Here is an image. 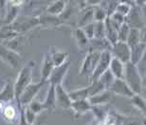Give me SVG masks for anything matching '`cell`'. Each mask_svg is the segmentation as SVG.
<instances>
[{
    "instance_id": "4dcf8cb0",
    "label": "cell",
    "mask_w": 146,
    "mask_h": 125,
    "mask_svg": "<svg viewBox=\"0 0 146 125\" xmlns=\"http://www.w3.org/2000/svg\"><path fill=\"white\" fill-rule=\"evenodd\" d=\"M68 95H69V97H70L72 101H78V100H84V99H88L89 98L87 86L70 91L68 93Z\"/></svg>"
},
{
    "instance_id": "ac0fdd59",
    "label": "cell",
    "mask_w": 146,
    "mask_h": 125,
    "mask_svg": "<svg viewBox=\"0 0 146 125\" xmlns=\"http://www.w3.org/2000/svg\"><path fill=\"white\" fill-rule=\"evenodd\" d=\"M104 28H106L104 36H106V39L112 46L114 43L118 41V30L112 25L108 16L104 20Z\"/></svg>"
},
{
    "instance_id": "7bdbcfd3",
    "label": "cell",
    "mask_w": 146,
    "mask_h": 125,
    "mask_svg": "<svg viewBox=\"0 0 146 125\" xmlns=\"http://www.w3.org/2000/svg\"><path fill=\"white\" fill-rule=\"evenodd\" d=\"M145 1L146 0H134V2H135V5L139 6V7H144L145 6Z\"/></svg>"
},
{
    "instance_id": "d4e9b609",
    "label": "cell",
    "mask_w": 146,
    "mask_h": 125,
    "mask_svg": "<svg viewBox=\"0 0 146 125\" xmlns=\"http://www.w3.org/2000/svg\"><path fill=\"white\" fill-rule=\"evenodd\" d=\"M74 38L76 44H77V46L80 49H84L88 48L89 39L84 34L82 28H78V27L76 28V30H74Z\"/></svg>"
},
{
    "instance_id": "7402d4cb",
    "label": "cell",
    "mask_w": 146,
    "mask_h": 125,
    "mask_svg": "<svg viewBox=\"0 0 146 125\" xmlns=\"http://www.w3.org/2000/svg\"><path fill=\"white\" fill-rule=\"evenodd\" d=\"M88 48L89 51H103L106 50V49H109L110 50L111 44L106 38H92L89 40Z\"/></svg>"
},
{
    "instance_id": "f1b7e54d",
    "label": "cell",
    "mask_w": 146,
    "mask_h": 125,
    "mask_svg": "<svg viewBox=\"0 0 146 125\" xmlns=\"http://www.w3.org/2000/svg\"><path fill=\"white\" fill-rule=\"evenodd\" d=\"M131 99V103L132 105L141 111V113L145 114V110H146V104H145V99L143 97H141V94H134Z\"/></svg>"
},
{
    "instance_id": "277c9868",
    "label": "cell",
    "mask_w": 146,
    "mask_h": 125,
    "mask_svg": "<svg viewBox=\"0 0 146 125\" xmlns=\"http://www.w3.org/2000/svg\"><path fill=\"white\" fill-rule=\"evenodd\" d=\"M45 83L40 82L39 83H31L29 85L26 86V88L23 90V92L21 93L20 97L18 98V101L20 106H27L29 103H31V101L34 100V98L36 97V95L38 94V92L40 91L41 87L43 86V84Z\"/></svg>"
},
{
    "instance_id": "44dd1931",
    "label": "cell",
    "mask_w": 146,
    "mask_h": 125,
    "mask_svg": "<svg viewBox=\"0 0 146 125\" xmlns=\"http://www.w3.org/2000/svg\"><path fill=\"white\" fill-rule=\"evenodd\" d=\"M70 108L77 115H83V114H86V112H88L91 110V104L89 103L88 99L73 101L71 103Z\"/></svg>"
},
{
    "instance_id": "e0dca14e",
    "label": "cell",
    "mask_w": 146,
    "mask_h": 125,
    "mask_svg": "<svg viewBox=\"0 0 146 125\" xmlns=\"http://www.w3.org/2000/svg\"><path fill=\"white\" fill-rule=\"evenodd\" d=\"M14 99H15V95H14L13 83L11 81H8L5 83L1 92H0V103H7L14 100Z\"/></svg>"
},
{
    "instance_id": "f546056e",
    "label": "cell",
    "mask_w": 146,
    "mask_h": 125,
    "mask_svg": "<svg viewBox=\"0 0 146 125\" xmlns=\"http://www.w3.org/2000/svg\"><path fill=\"white\" fill-rule=\"evenodd\" d=\"M87 89H88L89 97H91V96H94L96 94H98V93L104 91V90L106 88V86L104 85V83L98 79V80L91 81V83L87 86Z\"/></svg>"
},
{
    "instance_id": "8fae6325",
    "label": "cell",
    "mask_w": 146,
    "mask_h": 125,
    "mask_svg": "<svg viewBox=\"0 0 146 125\" xmlns=\"http://www.w3.org/2000/svg\"><path fill=\"white\" fill-rule=\"evenodd\" d=\"M109 89L112 91L113 94L119 95V96H123L126 98H131L135 94L132 89L130 88L129 85L125 83L123 79H116L114 80V82L111 84Z\"/></svg>"
},
{
    "instance_id": "f35d334b",
    "label": "cell",
    "mask_w": 146,
    "mask_h": 125,
    "mask_svg": "<svg viewBox=\"0 0 146 125\" xmlns=\"http://www.w3.org/2000/svg\"><path fill=\"white\" fill-rule=\"evenodd\" d=\"M94 21H104L107 17L106 11L104 10L101 6H97L94 8Z\"/></svg>"
},
{
    "instance_id": "d590c367",
    "label": "cell",
    "mask_w": 146,
    "mask_h": 125,
    "mask_svg": "<svg viewBox=\"0 0 146 125\" xmlns=\"http://www.w3.org/2000/svg\"><path fill=\"white\" fill-rule=\"evenodd\" d=\"M37 115L33 111L29 108L28 106L24 107V118L26 124H33L36 120Z\"/></svg>"
},
{
    "instance_id": "ba28073f",
    "label": "cell",
    "mask_w": 146,
    "mask_h": 125,
    "mask_svg": "<svg viewBox=\"0 0 146 125\" xmlns=\"http://www.w3.org/2000/svg\"><path fill=\"white\" fill-rule=\"evenodd\" d=\"M110 52L113 57L117 58L122 63H125L130 62V46L126 42L117 41L111 46Z\"/></svg>"
},
{
    "instance_id": "4316f807",
    "label": "cell",
    "mask_w": 146,
    "mask_h": 125,
    "mask_svg": "<svg viewBox=\"0 0 146 125\" xmlns=\"http://www.w3.org/2000/svg\"><path fill=\"white\" fill-rule=\"evenodd\" d=\"M18 34L19 33L17 31H15L11 27V25H6L0 28V39L2 40L10 41V40L15 39Z\"/></svg>"
},
{
    "instance_id": "4fadbf2b",
    "label": "cell",
    "mask_w": 146,
    "mask_h": 125,
    "mask_svg": "<svg viewBox=\"0 0 146 125\" xmlns=\"http://www.w3.org/2000/svg\"><path fill=\"white\" fill-rule=\"evenodd\" d=\"M113 98V93L110 89H104V91H102L98 94L88 98L89 103L91 104V106L94 105H106L107 103H109L112 101Z\"/></svg>"
},
{
    "instance_id": "5bb4252c",
    "label": "cell",
    "mask_w": 146,
    "mask_h": 125,
    "mask_svg": "<svg viewBox=\"0 0 146 125\" xmlns=\"http://www.w3.org/2000/svg\"><path fill=\"white\" fill-rule=\"evenodd\" d=\"M145 57V43H139L130 48V62L138 65Z\"/></svg>"
},
{
    "instance_id": "9c48e42d",
    "label": "cell",
    "mask_w": 146,
    "mask_h": 125,
    "mask_svg": "<svg viewBox=\"0 0 146 125\" xmlns=\"http://www.w3.org/2000/svg\"><path fill=\"white\" fill-rule=\"evenodd\" d=\"M69 66H70V62H69V61H66V62H65L60 65L54 66L50 72V75H49V77L48 79V82L49 83L55 84V85L62 83L66 73H68Z\"/></svg>"
},
{
    "instance_id": "d6986e66",
    "label": "cell",
    "mask_w": 146,
    "mask_h": 125,
    "mask_svg": "<svg viewBox=\"0 0 146 125\" xmlns=\"http://www.w3.org/2000/svg\"><path fill=\"white\" fill-rule=\"evenodd\" d=\"M108 69L111 71V73L113 74V76L116 79H122L123 78V72H124V63L119 61L117 58L113 57L111 58L109 67Z\"/></svg>"
},
{
    "instance_id": "30bf717a",
    "label": "cell",
    "mask_w": 146,
    "mask_h": 125,
    "mask_svg": "<svg viewBox=\"0 0 146 125\" xmlns=\"http://www.w3.org/2000/svg\"><path fill=\"white\" fill-rule=\"evenodd\" d=\"M125 22L131 28H141L144 27V19L141 13V7L137 5H133L127 16L125 17Z\"/></svg>"
},
{
    "instance_id": "ab89813d",
    "label": "cell",
    "mask_w": 146,
    "mask_h": 125,
    "mask_svg": "<svg viewBox=\"0 0 146 125\" xmlns=\"http://www.w3.org/2000/svg\"><path fill=\"white\" fill-rule=\"evenodd\" d=\"M82 28H83L84 34H86V37L89 40L94 38V21L84 26V27H82Z\"/></svg>"
},
{
    "instance_id": "cb8c5ba5",
    "label": "cell",
    "mask_w": 146,
    "mask_h": 125,
    "mask_svg": "<svg viewBox=\"0 0 146 125\" xmlns=\"http://www.w3.org/2000/svg\"><path fill=\"white\" fill-rule=\"evenodd\" d=\"M18 11H19V8L18 6L16 5H13V4H11L6 7V13L4 14V22L5 25H11L13 23L17 16H18Z\"/></svg>"
},
{
    "instance_id": "6da1fadb",
    "label": "cell",
    "mask_w": 146,
    "mask_h": 125,
    "mask_svg": "<svg viewBox=\"0 0 146 125\" xmlns=\"http://www.w3.org/2000/svg\"><path fill=\"white\" fill-rule=\"evenodd\" d=\"M132 91L135 94H141L143 90V79H142L139 69L137 65H134L131 62L124 63L123 78Z\"/></svg>"
},
{
    "instance_id": "e575fe53",
    "label": "cell",
    "mask_w": 146,
    "mask_h": 125,
    "mask_svg": "<svg viewBox=\"0 0 146 125\" xmlns=\"http://www.w3.org/2000/svg\"><path fill=\"white\" fill-rule=\"evenodd\" d=\"M104 31H106V28H104V21H94V38H106Z\"/></svg>"
},
{
    "instance_id": "5b68a950",
    "label": "cell",
    "mask_w": 146,
    "mask_h": 125,
    "mask_svg": "<svg viewBox=\"0 0 146 125\" xmlns=\"http://www.w3.org/2000/svg\"><path fill=\"white\" fill-rule=\"evenodd\" d=\"M111 58H112V54H111L109 49H106V50L101 51L100 58H99V60H98L96 67L89 77L90 79H91V81L98 80L99 77H100L104 71H106L107 69H108Z\"/></svg>"
},
{
    "instance_id": "52a82bcc",
    "label": "cell",
    "mask_w": 146,
    "mask_h": 125,
    "mask_svg": "<svg viewBox=\"0 0 146 125\" xmlns=\"http://www.w3.org/2000/svg\"><path fill=\"white\" fill-rule=\"evenodd\" d=\"M101 51H88L86 54V58L83 61L81 69H80V75L81 76H88L92 74L96 67V65L98 63V60L100 58Z\"/></svg>"
},
{
    "instance_id": "8992f818",
    "label": "cell",
    "mask_w": 146,
    "mask_h": 125,
    "mask_svg": "<svg viewBox=\"0 0 146 125\" xmlns=\"http://www.w3.org/2000/svg\"><path fill=\"white\" fill-rule=\"evenodd\" d=\"M0 59L13 68H17L20 65L21 56L14 50L5 45H0Z\"/></svg>"
},
{
    "instance_id": "7a4b0ae2",
    "label": "cell",
    "mask_w": 146,
    "mask_h": 125,
    "mask_svg": "<svg viewBox=\"0 0 146 125\" xmlns=\"http://www.w3.org/2000/svg\"><path fill=\"white\" fill-rule=\"evenodd\" d=\"M34 67V62L30 61L28 62L23 67L20 69V72L17 76V79L13 83L14 87V95L15 100L17 101L20 97L23 90L26 88V86L29 85L33 81V71Z\"/></svg>"
},
{
    "instance_id": "d6a6232c",
    "label": "cell",
    "mask_w": 146,
    "mask_h": 125,
    "mask_svg": "<svg viewBox=\"0 0 146 125\" xmlns=\"http://www.w3.org/2000/svg\"><path fill=\"white\" fill-rule=\"evenodd\" d=\"M99 80L104 83V85L106 86V89H109L111 84H112L114 80H115V77L113 76V74L111 73V71L109 69H107L106 71H104V73L99 77Z\"/></svg>"
},
{
    "instance_id": "ee69618b",
    "label": "cell",
    "mask_w": 146,
    "mask_h": 125,
    "mask_svg": "<svg viewBox=\"0 0 146 125\" xmlns=\"http://www.w3.org/2000/svg\"><path fill=\"white\" fill-rule=\"evenodd\" d=\"M119 2L127 3V4H129V5H131V6L135 5V2H134V0H119Z\"/></svg>"
},
{
    "instance_id": "2e32d148",
    "label": "cell",
    "mask_w": 146,
    "mask_h": 125,
    "mask_svg": "<svg viewBox=\"0 0 146 125\" xmlns=\"http://www.w3.org/2000/svg\"><path fill=\"white\" fill-rule=\"evenodd\" d=\"M94 7H86L84 8V10L81 11L79 14V18L77 22V27L82 28L89 23L94 21Z\"/></svg>"
},
{
    "instance_id": "484cf974",
    "label": "cell",
    "mask_w": 146,
    "mask_h": 125,
    "mask_svg": "<svg viewBox=\"0 0 146 125\" xmlns=\"http://www.w3.org/2000/svg\"><path fill=\"white\" fill-rule=\"evenodd\" d=\"M127 45L130 46H133L139 43H143L141 41V28H131L129 30V33H128L126 41Z\"/></svg>"
},
{
    "instance_id": "83f0119b",
    "label": "cell",
    "mask_w": 146,
    "mask_h": 125,
    "mask_svg": "<svg viewBox=\"0 0 146 125\" xmlns=\"http://www.w3.org/2000/svg\"><path fill=\"white\" fill-rule=\"evenodd\" d=\"M51 60L53 62L54 66L60 65L68 61V53L65 51H59V50H54L53 52H50Z\"/></svg>"
},
{
    "instance_id": "60d3db41",
    "label": "cell",
    "mask_w": 146,
    "mask_h": 125,
    "mask_svg": "<svg viewBox=\"0 0 146 125\" xmlns=\"http://www.w3.org/2000/svg\"><path fill=\"white\" fill-rule=\"evenodd\" d=\"M3 116H4L7 120H13L14 117H15V110L11 106L6 107L4 109V112H3Z\"/></svg>"
},
{
    "instance_id": "603a6c76",
    "label": "cell",
    "mask_w": 146,
    "mask_h": 125,
    "mask_svg": "<svg viewBox=\"0 0 146 125\" xmlns=\"http://www.w3.org/2000/svg\"><path fill=\"white\" fill-rule=\"evenodd\" d=\"M66 8L65 0H55L46 9V13L51 16H60Z\"/></svg>"
},
{
    "instance_id": "f6af8a7d",
    "label": "cell",
    "mask_w": 146,
    "mask_h": 125,
    "mask_svg": "<svg viewBox=\"0 0 146 125\" xmlns=\"http://www.w3.org/2000/svg\"><path fill=\"white\" fill-rule=\"evenodd\" d=\"M0 19H1V15H0Z\"/></svg>"
},
{
    "instance_id": "7c38bea8",
    "label": "cell",
    "mask_w": 146,
    "mask_h": 125,
    "mask_svg": "<svg viewBox=\"0 0 146 125\" xmlns=\"http://www.w3.org/2000/svg\"><path fill=\"white\" fill-rule=\"evenodd\" d=\"M55 95H56V105L64 109H68L71 106V99L68 93L64 88L62 83L55 85Z\"/></svg>"
},
{
    "instance_id": "836d02e7",
    "label": "cell",
    "mask_w": 146,
    "mask_h": 125,
    "mask_svg": "<svg viewBox=\"0 0 146 125\" xmlns=\"http://www.w3.org/2000/svg\"><path fill=\"white\" fill-rule=\"evenodd\" d=\"M129 30H130V26L126 22L122 23L118 28V41H123V42L126 41L128 33H129Z\"/></svg>"
},
{
    "instance_id": "1f68e13d",
    "label": "cell",
    "mask_w": 146,
    "mask_h": 125,
    "mask_svg": "<svg viewBox=\"0 0 146 125\" xmlns=\"http://www.w3.org/2000/svg\"><path fill=\"white\" fill-rule=\"evenodd\" d=\"M118 3V0H102L100 4H102L101 7L106 11L107 16H109L111 13L115 11V8Z\"/></svg>"
},
{
    "instance_id": "74e56055",
    "label": "cell",
    "mask_w": 146,
    "mask_h": 125,
    "mask_svg": "<svg viewBox=\"0 0 146 125\" xmlns=\"http://www.w3.org/2000/svg\"><path fill=\"white\" fill-rule=\"evenodd\" d=\"M131 7L132 6L127 4V3H124V2H119L118 5L116 6L115 8V11H117V13H121V15H123L126 17L127 14L129 13V11L131 10Z\"/></svg>"
},
{
    "instance_id": "8d00e7d4",
    "label": "cell",
    "mask_w": 146,
    "mask_h": 125,
    "mask_svg": "<svg viewBox=\"0 0 146 125\" xmlns=\"http://www.w3.org/2000/svg\"><path fill=\"white\" fill-rule=\"evenodd\" d=\"M27 106L31 110V111H33L34 113H35L36 115H39L43 111H45V107H44L43 103H40V101H34V100L31 101Z\"/></svg>"
},
{
    "instance_id": "9a60e30c",
    "label": "cell",
    "mask_w": 146,
    "mask_h": 125,
    "mask_svg": "<svg viewBox=\"0 0 146 125\" xmlns=\"http://www.w3.org/2000/svg\"><path fill=\"white\" fill-rule=\"evenodd\" d=\"M53 67H54V65L51 60L50 52H48V53L45 55V57H44L42 67H41V82H43L45 83L46 82H48V79Z\"/></svg>"
},
{
    "instance_id": "b9f144b4",
    "label": "cell",
    "mask_w": 146,
    "mask_h": 125,
    "mask_svg": "<svg viewBox=\"0 0 146 125\" xmlns=\"http://www.w3.org/2000/svg\"><path fill=\"white\" fill-rule=\"evenodd\" d=\"M102 0H86L87 5H91V6H97L101 3Z\"/></svg>"
},
{
    "instance_id": "3957f363",
    "label": "cell",
    "mask_w": 146,
    "mask_h": 125,
    "mask_svg": "<svg viewBox=\"0 0 146 125\" xmlns=\"http://www.w3.org/2000/svg\"><path fill=\"white\" fill-rule=\"evenodd\" d=\"M40 25L39 17L33 16H17L15 20L11 24V27L18 33L26 32L31 28Z\"/></svg>"
},
{
    "instance_id": "ffe728a7",
    "label": "cell",
    "mask_w": 146,
    "mask_h": 125,
    "mask_svg": "<svg viewBox=\"0 0 146 125\" xmlns=\"http://www.w3.org/2000/svg\"><path fill=\"white\" fill-rule=\"evenodd\" d=\"M45 110L52 111L56 106V95H55V84L49 83V87L46 93V97L43 101Z\"/></svg>"
}]
</instances>
